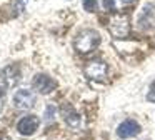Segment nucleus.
I'll return each instance as SVG.
<instances>
[{
	"label": "nucleus",
	"mask_w": 155,
	"mask_h": 140,
	"mask_svg": "<svg viewBox=\"0 0 155 140\" xmlns=\"http://www.w3.org/2000/svg\"><path fill=\"white\" fill-rule=\"evenodd\" d=\"M17 12L18 13L24 12V2H22V0H17Z\"/></svg>",
	"instance_id": "14"
},
{
	"label": "nucleus",
	"mask_w": 155,
	"mask_h": 140,
	"mask_svg": "<svg viewBox=\"0 0 155 140\" xmlns=\"http://www.w3.org/2000/svg\"><path fill=\"white\" fill-rule=\"evenodd\" d=\"M0 77H2V82H4L5 87L18 85V82H20V78H22L20 67H18L17 63H12V65L4 67V68H2V73H0Z\"/></svg>",
	"instance_id": "7"
},
{
	"label": "nucleus",
	"mask_w": 155,
	"mask_h": 140,
	"mask_svg": "<svg viewBox=\"0 0 155 140\" xmlns=\"http://www.w3.org/2000/svg\"><path fill=\"white\" fill-rule=\"evenodd\" d=\"M85 77L88 80H94V82H104L107 78V73H108V67L104 60H92L85 65L84 68Z\"/></svg>",
	"instance_id": "3"
},
{
	"label": "nucleus",
	"mask_w": 155,
	"mask_h": 140,
	"mask_svg": "<svg viewBox=\"0 0 155 140\" xmlns=\"http://www.w3.org/2000/svg\"><path fill=\"white\" fill-rule=\"evenodd\" d=\"M32 87H34L38 93H42V95H48V93H52L57 88V82H55L52 77L45 75V73H38V75H35L34 80H32Z\"/></svg>",
	"instance_id": "5"
},
{
	"label": "nucleus",
	"mask_w": 155,
	"mask_h": 140,
	"mask_svg": "<svg viewBox=\"0 0 155 140\" xmlns=\"http://www.w3.org/2000/svg\"><path fill=\"white\" fill-rule=\"evenodd\" d=\"M140 125H138L137 120H132V118H127L117 127V135L120 138H132V137H137L140 133Z\"/></svg>",
	"instance_id": "8"
},
{
	"label": "nucleus",
	"mask_w": 155,
	"mask_h": 140,
	"mask_svg": "<svg viewBox=\"0 0 155 140\" xmlns=\"http://www.w3.org/2000/svg\"><path fill=\"white\" fill-rule=\"evenodd\" d=\"M0 140H10L8 137H5V135H0Z\"/></svg>",
	"instance_id": "16"
},
{
	"label": "nucleus",
	"mask_w": 155,
	"mask_h": 140,
	"mask_svg": "<svg viewBox=\"0 0 155 140\" xmlns=\"http://www.w3.org/2000/svg\"><path fill=\"white\" fill-rule=\"evenodd\" d=\"M147 100L155 103V80L150 83V88H148V93H147Z\"/></svg>",
	"instance_id": "12"
},
{
	"label": "nucleus",
	"mask_w": 155,
	"mask_h": 140,
	"mask_svg": "<svg viewBox=\"0 0 155 140\" xmlns=\"http://www.w3.org/2000/svg\"><path fill=\"white\" fill-rule=\"evenodd\" d=\"M100 40H102V37L97 30L85 28V30H82V32L77 33L74 47H75V50L80 52V53H90L100 45Z\"/></svg>",
	"instance_id": "1"
},
{
	"label": "nucleus",
	"mask_w": 155,
	"mask_h": 140,
	"mask_svg": "<svg viewBox=\"0 0 155 140\" xmlns=\"http://www.w3.org/2000/svg\"><path fill=\"white\" fill-rule=\"evenodd\" d=\"M2 108H4V103H2V97H0V112H2Z\"/></svg>",
	"instance_id": "17"
},
{
	"label": "nucleus",
	"mask_w": 155,
	"mask_h": 140,
	"mask_svg": "<svg viewBox=\"0 0 155 140\" xmlns=\"http://www.w3.org/2000/svg\"><path fill=\"white\" fill-rule=\"evenodd\" d=\"M55 118V107L54 105H47L45 107V122L52 123Z\"/></svg>",
	"instance_id": "11"
},
{
	"label": "nucleus",
	"mask_w": 155,
	"mask_h": 140,
	"mask_svg": "<svg viewBox=\"0 0 155 140\" xmlns=\"http://www.w3.org/2000/svg\"><path fill=\"white\" fill-rule=\"evenodd\" d=\"M38 125H40V118H38L37 115H34V113H30V115H25V117H22V118L18 120L17 130H18V133H22V135L30 137L38 130Z\"/></svg>",
	"instance_id": "6"
},
{
	"label": "nucleus",
	"mask_w": 155,
	"mask_h": 140,
	"mask_svg": "<svg viewBox=\"0 0 155 140\" xmlns=\"http://www.w3.org/2000/svg\"><path fill=\"white\" fill-rule=\"evenodd\" d=\"M84 8L87 10V12L94 13L98 10V2L97 0H84Z\"/></svg>",
	"instance_id": "10"
},
{
	"label": "nucleus",
	"mask_w": 155,
	"mask_h": 140,
	"mask_svg": "<svg viewBox=\"0 0 155 140\" xmlns=\"http://www.w3.org/2000/svg\"><path fill=\"white\" fill-rule=\"evenodd\" d=\"M108 30H110L114 38H125L130 32V18L125 13H117L108 22Z\"/></svg>",
	"instance_id": "2"
},
{
	"label": "nucleus",
	"mask_w": 155,
	"mask_h": 140,
	"mask_svg": "<svg viewBox=\"0 0 155 140\" xmlns=\"http://www.w3.org/2000/svg\"><path fill=\"white\" fill-rule=\"evenodd\" d=\"M122 2H124V3H132L134 0H122Z\"/></svg>",
	"instance_id": "18"
},
{
	"label": "nucleus",
	"mask_w": 155,
	"mask_h": 140,
	"mask_svg": "<svg viewBox=\"0 0 155 140\" xmlns=\"http://www.w3.org/2000/svg\"><path fill=\"white\" fill-rule=\"evenodd\" d=\"M5 95V88L4 87H0V97H4Z\"/></svg>",
	"instance_id": "15"
},
{
	"label": "nucleus",
	"mask_w": 155,
	"mask_h": 140,
	"mask_svg": "<svg viewBox=\"0 0 155 140\" xmlns=\"http://www.w3.org/2000/svg\"><path fill=\"white\" fill-rule=\"evenodd\" d=\"M35 103H37V97H35V93L32 92V90L20 88V90L15 92V95H14L15 108H18V110H30Z\"/></svg>",
	"instance_id": "4"
},
{
	"label": "nucleus",
	"mask_w": 155,
	"mask_h": 140,
	"mask_svg": "<svg viewBox=\"0 0 155 140\" xmlns=\"http://www.w3.org/2000/svg\"><path fill=\"white\" fill-rule=\"evenodd\" d=\"M102 5L107 10H115V0H102Z\"/></svg>",
	"instance_id": "13"
},
{
	"label": "nucleus",
	"mask_w": 155,
	"mask_h": 140,
	"mask_svg": "<svg viewBox=\"0 0 155 140\" xmlns=\"http://www.w3.org/2000/svg\"><path fill=\"white\" fill-rule=\"evenodd\" d=\"M64 118H65V122H67V125L72 127V128H77V127L80 125V115L72 108H68L67 112H65Z\"/></svg>",
	"instance_id": "9"
}]
</instances>
